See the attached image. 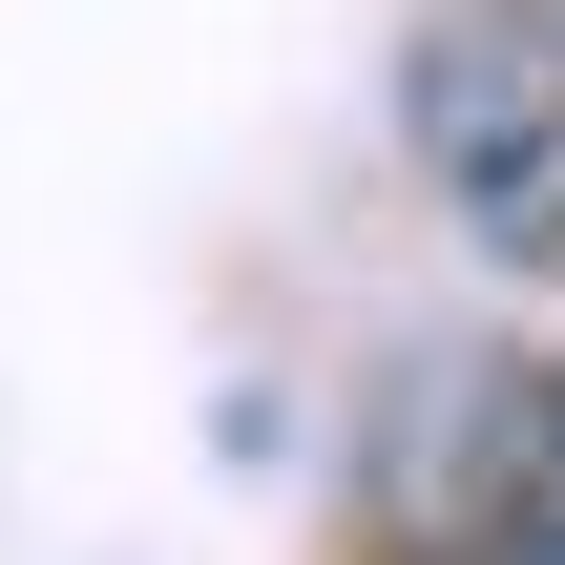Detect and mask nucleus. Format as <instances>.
Listing matches in <instances>:
<instances>
[{
  "label": "nucleus",
  "mask_w": 565,
  "mask_h": 565,
  "mask_svg": "<svg viewBox=\"0 0 565 565\" xmlns=\"http://www.w3.org/2000/svg\"><path fill=\"white\" fill-rule=\"evenodd\" d=\"M482 565H565V503H524V524H503V545H482Z\"/></svg>",
  "instance_id": "obj_2"
},
{
  "label": "nucleus",
  "mask_w": 565,
  "mask_h": 565,
  "mask_svg": "<svg viewBox=\"0 0 565 565\" xmlns=\"http://www.w3.org/2000/svg\"><path fill=\"white\" fill-rule=\"evenodd\" d=\"M545 461H565V398H545Z\"/></svg>",
  "instance_id": "obj_3"
},
{
  "label": "nucleus",
  "mask_w": 565,
  "mask_h": 565,
  "mask_svg": "<svg viewBox=\"0 0 565 565\" xmlns=\"http://www.w3.org/2000/svg\"><path fill=\"white\" fill-rule=\"evenodd\" d=\"M419 168L482 252L565 273V0H461L419 42Z\"/></svg>",
  "instance_id": "obj_1"
}]
</instances>
